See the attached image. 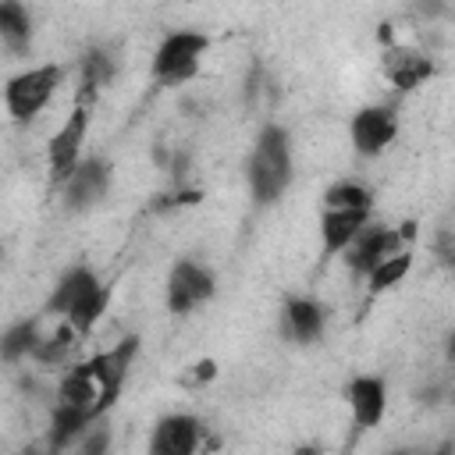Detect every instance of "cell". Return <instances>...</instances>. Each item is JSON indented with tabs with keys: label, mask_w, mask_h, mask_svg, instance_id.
I'll list each match as a JSON object with an SVG mask.
<instances>
[{
	"label": "cell",
	"mask_w": 455,
	"mask_h": 455,
	"mask_svg": "<svg viewBox=\"0 0 455 455\" xmlns=\"http://www.w3.org/2000/svg\"><path fill=\"white\" fill-rule=\"evenodd\" d=\"M295 178V156H291V135L281 124H263L256 132V142L245 160V185L252 203L270 206L277 203Z\"/></svg>",
	"instance_id": "obj_1"
},
{
	"label": "cell",
	"mask_w": 455,
	"mask_h": 455,
	"mask_svg": "<svg viewBox=\"0 0 455 455\" xmlns=\"http://www.w3.org/2000/svg\"><path fill=\"white\" fill-rule=\"evenodd\" d=\"M64 82V68L60 64H36V68H21L18 75H11L4 82V110L14 124H28L36 121L46 103L53 100V92Z\"/></svg>",
	"instance_id": "obj_2"
},
{
	"label": "cell",
	"mask_w": 455,
	"mask_h": 455,
	"mask_svg": "<svg viewBox=\"0 0 455 455\" xmlns=\"http://www.w3.org/2000/svg\"><path fill=\"white\" fill-rule=\"evenodd\" d=\"M206 50H210V39L196 28L167 32L160 39V46L153 50V78L164 85H178V82L196 78Z\"/></svg>",
	"instance_id": "obj_3"
},
{
	"label": "cell",
	"mask_w": 455,
	"mask_h": 455,
	"mask_svg": "<svg viewBox=\"0 0 455 455\" xmlns=\"http://www.w3.org/2000/svg\"><path fill=\"white\" fill-rule=\"evenodd\" d=\"M412 228H416V224H405L402 231H398V228H384V224H366V228L355 235V242L341 252L345 263H348V270L359 274V277H366V274H370L373 267H380L384 259L405 252V249H409L405 242L412 238Z\"/></svg>",
	"instance_id": "obj_4"
},
{
	"label": "cell",
	"mask_w": 455,
	"mask_h": 455,
	"mask_svg": "<svg viewBox=\"0 0 455 455\" xmlns=\"http://www.w3.org/2000/svg\"><path fill=\"white\" fill-rule=\"evenodd\" d=\"M213 291H217V277H213V270L206 263H199V259H178L171 267V274H167L164 302H167L171 313L185 316V313L206 306L213 299Z\"/></svg>",
	"instance_id": "obj_5"
},
{
	"label": "cell",
	"mask_w": 455,
	"mask_h": 455,
	"mask_svg": "<svg viewBox=\"0 0 455 455\" xmlns=\"http://www.w3.org/2000/svg\"><path fill=\"white\" fill-rule=\"evenodd\" d=\"M85 135H89V107L78 103V107H71V114L60 121V128L46 142V171H50V181L64 185L71 178V171L82 164Z\"/></svg>",
	"instance_id": "obj_6"
},
{
	"label": "cell",
	"mask_w": 455,
	"mask_h": 455,
	"mask_svg": "<svg viewBox=\"0 0 455 455\" xmlns=\"http://www.w3.org/2000/svg\"><path fill=\"white\" fill-rule=\"evenodd\" d=\"M398 139V110L387 103H370L352 114L348 121V142L359 156H380Z\"/></svg>",
	"instance_id": "obj_7"
},
{
	"label": "cell",
	"mask_w": 455,
	"mask_h": 455,
	"mask_svg": "<svg viewBox=\"0 0 455 455\" xmlns=\"http://www.w3.org/2000/svg\"><path fill=\"white\" fill-rule=\"evenodd\" d=\"M135 355H139V338L128 334V338H121L114 348H107V352L85 359V370H89V373L96 377V384H100V409H103V416H107L110 405L117 402L121 384H124V377H128Z\"/></svg>",
	"instance_id": "obj_8"
},
{
	"label": "cell",
	"mask_w": 455,
	"mask_h": 455,
	"mask_svg": "<svg viewBox=\"0 0 455 455\" xmlns=\"http://www.w3.org/2000/svg\"><path fill=\"white\" fill-rule=\"evenodd\" d=\"M203 423L192 412H167L153 423L146 455H199Z\"/></svg>",
	"instance_id": "obj_9"
},
{
	"label": "cell",
	"mask_w": 455,
	"mask_h": 455,
	"mask_svg": "<svg viewBox=\"0 0 455 455\" xmlns=\"http://www.w3.org/2000/svg\"><path fill=\"white\" fill-rule=\"evenodd\" d=\"M110 164L103 160V156H82V164L71 171V178L60 185V199H64V206L71 210V213H85V210H92L103 196H107V188H110Z\"/></svg>",
	"instance_id": "obj_10"
},
{
	"label": "cell",
	"mask_w": 455,
	"mask_h": 455,
	"mask_svg": "<svg viewBox=\"0 0 455 455\" xmlns=\"http://www.w3.org/2000/svg\"><path fill=\"white\" fill-rule=\"evenodd\" d=\"M323 327H327V309L316 299H306V295L284 299V306H281V334L288 341L313 345V341L323 338Z\"/></svg>",
	"instance_id": "obj_11"
},
{
	"label": "cell",
	"mask_w": 455,
	"mask_h": 455,
	"mask_svg": "<svg viewBox=\"0 0 455 455\" xmlns=\"http://www.w3.org/2000/svg\"><path fill=\"white\" fill-rule=\"evenodd\" d=\"M345 398H348V409H352V419L359 430H373L387 412V384L373 373L352 377Z\"/></svg>",
	"instance_id": "obj_12"
},
{
	"label": "cell",
	"mask_w": 455,
	"mask_h": 455,
	"mask_svg": "<svg viewBox=\"0 0 455 455\" xmlns=\"http://www.w3.org/2000/svg\"><path fill=\"white\" fill-rule=\"evenodd\" d=\"M366 224H370V210H323L320 217L323 256H341Z\"/></svg>",
	"instance_id": "obj_13"
},
{
	"label": "cell",
	"mask_w": 455,
	"mask_h": 455,
	"mask_svg": "<svg viewBox=\"0 0 455 455\" xmlns=\"http://www.w3.org/2000/svg\"><path fill=\"white\" fill-rule=\"evenodd\" d=\"M92 419H96L92 412L57 402V405H53V412H50V427H46V444H50V451L57 455V451L75 448V444H78V437L89 430V423H92Z\"/></svg>",
	"instance_id": "obj_14"
},
{
	"label": "cell",
	"mask_w": 455,
	"mask_h": 455,
	"mask_svg": "<svg viewBox=\"0 0 455 455\" xmlns=\"http://www.w3.org/2000/svg\"><path fill=\"white\" fill-rule=\"evenodd\" d=\"M96 284H100V274H96L92 267H71V270H64V274L57 277L50 299H46V313L68 316V309H71L82 295H89Z\"/></svg>",
	"instance_id": "obj_15"
},
{
	"label": "cell",
	"mask_w": 455,
	"mask_h": 455,
	"mask_svg": "<svg viewBox=\"0 0 455 455\" xmlns=\"http://www.w3.org/2000/svg\"><path fill=\"white\" fill-rule=\"evenodd\" d=\"M384 71H387V78H391L395 89L409 92V89L423 85V82L434 75V64H430V57L419 53V50H391L387 60H384Z\"/></svg>",
	"instance_id": "obj_16"
},
{
	"label": "cell",
	"mask_w": 455,
	"mask_h": 455,
	"mask_svg": "<svg viewBox=\"0 0 455 455\" xmlns=\"http://www.w3.org/2000/svg\"><path fill=\"white\" fill-rule=\"evenodd\" d=\"M0 43L18 57L32 50V14L25 4L0 0Z\"/></svg>",
	"instance_id": "obj_17"
},
{
	"label": "cell",
	"mask_w": 455,
	"mask_h": 455,
	"mask_svg": "<svg viewBox=\"0 0 455 455\" xmlns=\"http://www.w3.org/2000/svg\"><path fill=\"white\" fill-rule=\"evenodd\" d=\"M107 306H110V284L107 281H100L89 295H82L71 309H68V316H64V323L75 331V334H89L100 320H103V313H107Z\"/></svg>",
	"instance_id": "obj_18"
},
{
	"label": "cell",
	"mask_w": 455,
	"mask_h": 455,
	"mask_svg": "<svg viewBox=\"0 0 455 455\" xmlns=\"http://www.w3.org/2000/svg\"><path fill=\"white\" fill-rule=\"evenodd\" d=\"M39 323L36 320H18L0 334V363H21L32 359L36 345H39Z\"/></svg>",
	"instance_id": "obj_19"
},
{
	"label": "cell",
	"mask_w": 455,
	"mask_h": 455,
	"mask_svg": "<svg viewBox=\"0 0 455 455\" xmlns=\"http://www.w3.org/2000/svg\"><path fill=\"white\" fill-rule=\"evenodd\" d=\"M370 206H373V196L359 181H334L323 192V210H370Z\"/></svg>",
	"instance_id": "obj_20"
},
{
	"label": "cell",
	"mask_w": 455,
	"mask_h": 455,
	"mask_svg": "<svg viewBox=\"0 0 455 455\" xmlns=\"http://www.w3.org/2000/svg\"><path fill=\"white\" fill-rule=\"evenodd\" d=\"M409 270H412V252L405 249V252L384 259L380 267H373L366 274V284H370V291H391V288H398L409 277Z\"/></svg>",
	"instance_id": "obj_21"
},
{
	"label": "cell",
	"mask_w": 455,
	"mask_h": 455,
	"mask_svg": "<svg viewBox=\"0 0 455 455\" xmlns=\"http://www.w3.org/2000/svg\"><path fill=\"white\" fill-rule=\"evenodd\" d=\"M71 345H75V331L64 323V327H57L53 334H46V338H39V345H36V352H32V359L39 363V366H60L64 359H68V352H71Z\"/></svg>",
	"instance_id": "obj_22"
},
{
	"label": "cell",
	"mask_w": 455,
	"mask_h": 455,
	"mask_svg": "<svg viewBox=\"0 0 455 455\" xmlns=\"http://www.w3.org/2000/svg\"><path fill=\"white\" fill-rule=\"evenodd\" d=\"M114 71H117V60L110 57V50H89L85 57H82V82L85 85H92V89H100V85H107L110 78H114Z\"/></svg>",
	"instance_id": "obj_23"
},
{
	"label": "cell",
	"mask_w": 455,
	"mask_h": 455,
	"mask_svg": "<svg viewBox=\"0 0 455 455\" xmlns=\"http://www.w3.org/2000/svg\"><path fill=\"white\" fill-rule=\"evenodd\" d=\"M110 448H114V430H110L107 416H100V419H92L89 430L78 437L75 455H110Z\"/></svg>",
	"instance_id": "obj_24"
},
{
	"label": "cell",
	"mask_w": 455,
	"mask_h": 455,
	"mask_svg": "<svg viewBox=\"0 0 455 455\" xmlns=\"http://www.w3.org/2000/svg\"><path fill=\"white\" fill-rule=\"evenodd\" d=\"M295 455H320V444H302L295 448Z\"/></svg>",
	"instance_id": "obj_25"
},
{
	"label": "cell",
	"mask_w": 455,
	"mask_h": 455,
	"mask_svg": "<svg viewBox=\"0 0 455 455\" xmlns=\"http://www.w3.org/2000/svg\"><path fill=\"white\" fill-rule=\"evenodd\" d=\"M384 455H416V451H409V448H391V451H384Z\"/></svg>",
	"instance_id": "obj_26"
},
{
	"label": "cell",
	"mask_w": 455,
	"mask_h": 455,
	"mask_svg": "<svg viewBox=\"0 0 455 455\" xmlns=\"http://www.w3.org/2000/svg\"><path fill=\"white\" fill-rule=\"evenodd\" d=\"M14 455H39L36 448H21V451H14Z\"/></svg>",
	"instance_id": "obj_27"
},
{
	"label": "cell",
	"mask_w": 455,
	"mask_h": 455,
	"mask_svg": "<svg viewBox=\"0 0 455 455\" xmlns=\"http://www.w3.org/2000/svg\"><path fill=\"white\" fill-rule=\"evenodd\" d=\"M4 256H7V245H4V242H0V263H4Z\"/></svg>",
	"instance_id": "obj_28"
},
{
	"label": "cell",
	"mask_w": 455,
	"mask_h": 455,
	"mask_svg": "<svg viewBox=\"0 0 455 455\" xmlns=\"http://www.w3.org/2000/svg\"><path fill=\"white\" fill-rule=\"evenodd\" d=\"M427 455H448V448H441V451H427Z\"/></svg>",
	"instance_id": "obj_29"
}]
</instances>
